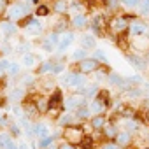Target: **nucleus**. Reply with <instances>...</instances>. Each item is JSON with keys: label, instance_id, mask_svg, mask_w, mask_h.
<instances>
[{"label": "nucleus", "instance_id": "1", "mask_svg": "<svg viewBox=\"0 0 149 149\" xmlns=\"http://www.w3.org/2000/svg\"><path fill=\"white\" fill-rule=\"evenodd\" d=\"M30 14H32V6L28 2H25V0H13L6 11V19L19 23Z\"/></svg>", "mask_w": 149, "mask_h": 149}, {"label": "nucleus", "instance_id": "2", "mask_svg": "<svg viewBox=\"0 0 149 149\" xmlns=\"http://www.w3.org/2000/svg\"><path fill=\"white\" fill-rule=\"evenodd\" d=\"M128 26H130V19H128L126 14H118V16L112 14V18L107 19V28L112 30L116 35H125V33H128Z\"/></svg>", "mask_w": 149, "mask_h": 149}, {"label": "nucleus", "instance_id": "3", "mask_svg": "<svg viewBox=\"0 0 149 149\" xmlns=\"http://www.w3.org/2000/svg\"><path fill=\"white\" fill-rule=\"evenodd\" d=\"M84 105H88V97L84 93H81V91H74L63 100V107L67 111H70V112H76L77 109H81Z\"/></svg>", "mask_w": 149, "mask_h": 149}, {"label": "nucleus", "instance_id": "4", "mask_svg": "<svg viewBox=\"0 0 149 149\" xmlns=\"http://www.w3.org/2000/svg\"><path fill=\"white\" fill-rule=\"evenodd\" d=\"M19 25L23 26V30L26 32V35H32V37H37V35H40V33L44 32L42 21H40L37 16H33V14H30V16H26L23 21H19Z\"/></svg>", "mask_w": 149, "mask_h": 149}, {"label": "nucleus", "instance_id": "5", "mask_svg": "<svg viewBox=\"0 0 149 149\" xmlns=\"http://www.w3.org/2000/svg\"><path fill=\"white\" fill-rule=\"evenodd\" d=\"M61 83L68 88H84L86 84V77H84V74L81 72H68V74H63V77H61Z\"/></svg>", "mask_w": 149, "mask_h": 149}, {"label": "nucleus", "instance_id": "6", "mask_svg": "<svg viewBox=\"0 0 149 149\" xmlns=\"http://www.w3.org/2000/svg\"><path fill=\"white\" fill-rule=\"evenodd\" d=\"M91 114H104L109 107V102H107V93L105 91H98V95L91 100V104H88Z\"/></svg>", "mask_w": 149, "mask_h": 149}, {"label": "nucleus", "instance_id": "7", "mask_svg": "<svg viewBox=\"0 0 149 149\" xmlns=\"http://www.w3.org/2000/svg\"><path fill=\"white\" fill-rule=\"evenodd\" d=\"M63 137H65V140H67L68 144L77 146V144H83V140H84V132H83V128H79V126H67L65 132H63Z\"/></svg>", "mask_w": 149, "mask_h": 149}, {"label": "nucleus", "instance_id": "8", "mask_svg": "<svg viewBox=\"0 0 149 149\" xmlns=\"http://www.w3.org/2000/svg\"><path fill=\"white\" fill-rule=\"evenodd\" d=\"M58 40H60V33H58L56 30L47 32V33L42 37V42H40L42 51H46V53H53V51L58 47Z\"/></svg>", "mask_w": 149, "mask_h": 149}, {"label": "nucleus", "instance_id": "9", "mask_svg": "<svg viewBox=\"0 0 149 149\" xmlns=\"http://www.w3.org/2000/svg\"><path fill=\"white\" fill-rule=\"evenodd\" d=\"M100 65H102V63H100L98 60H95L93 56H88V58L77 61V68H79L81 74H93V72H97V70L100 68Z\"/></svg>", "mask_w": 149, "mask_h": 149}, {"label": "nucleus", "instance_id": "10", "mask_svg": "<svg viewBox=\"0 0 149 149\" xmlns=\"http://www.w3.org/2000/svg\"><path fill=\"white\" fill-rule=\"evenodd\" d=\"M130 47H132L137 54H140V53H147V51H149V35L146 33V35L132 37V40H130Z\"/></svg>", "mask_w": 149, "mask_h": 149}, {"label": "nucleus", "instance_id": "11", "mask_svg": "<svg viewBox=\"0 0 149 149\" xmlns=\"http://www.w3.org/2000/svg\"><path fill=\"white\" fill-rule=\"evenodd\" d=\"M68 25L74 30H84L90 26V18L86 13H77V14H72V18L68 19Z\"/></svg>", "mask_w": 149, "mask_h": 149}, {"label": "nucleus", "instance_id": "12", "mask_svg": "<svg viewBox=\"0 0 149 149\" xmlns=\"http://www.w3.org/2000/svg\"><path fill=\"white\" fill-rule=\"evenodd\" d=\"M147 32H149V26H147V23H146V21H142L140 18H137V19L130 21V26H128V35L137 37V35H146Z\"/></svg>", "mask_w": 149, "mask_h": 149}, {"label": "nucleus", "instance_id": "13", "mask_svg": "<svg viewBox=\"0 0 149 149\" xmlns=\"http://www.w3.org/2000/svg\"><path fill=\"white\" fill-rule=\"evenodd\" d=\"M47 104H49L47 114H58V109L63 107V95H61V90L53 91V95L47 98Z\"/></svg>", "mask_w": 149, "mask_h": 149}, {"label": "nucleus", "instance_id": "14", "mask_svg": "<svg viewBox=\"0 0 149 149\" xmlns=\"http://www.w3.org/2000/svg\"><path fill=\"white\" fill-rule=\"evenodd\" d=\"M74 39H76L74 32H70V30L61 32V33H60V40H58V47H56V49H58V53H65V51L72 46Z\"/></svg>", "mask_w": 149, "mask_h": 149}, {"label": "nucleus", "instance_id": "15", "mask_svg": "<svg viewBox=\"0 0 149 149\" xmlns=\"http://www.w3.org/2000/svg\"><path fill=\"white\" fill-rule=\"evenodd\" d=\"M126 60H128V63L133 67V68H137V70H140V72H144L146 68H147V61H146V58L144 56H140V54H137V53H128L126 54Z\"/></svg>", "mask_w": 149, "mask_h": 149}, {"label": "nucleus", "instance_id": "16", "mask_svg": "<svg viewBox=\"0 0 149 149\" xmlns=\"http://www.w3.org/2000/svg\"><path fill=\"white\" fill-rule=\"evenodd\" d=\"M0 32H2V35H4L6 39H9V37L16 35V32H18V23L9 21V19H2V21H0Z\"/></svg>", "mask_w": 149, "mask_h": 149}, {"label": "nucleus", "instance_id": "17", "mask_svg": "<svg viewBox=\"0 0 149 149\" xmlns=\"http://www.w3.org/2000/svg\"><path fill=\"white\" fill-rule=\"evenodd\" d=\"M51 11L60 14V16H67L68 14V0H53L51 4Z\"/></svg>", "mask_w": 149, "mask_h": 149}, {"label": "nucleus", "instance_id": "18", "mask_svg": "<svg viewBox=\"0 0 149 149\" xmlns=\"http://www.w3.org/2000/svg\"><path fill=\"white\" fill-rule=\"evenodd\" d=\"M81 47H84L86 51H93L97 49V37L93 33H84L81 37Z\"/></svg>", "mask_w": 149, "mask_h": 149}, {"label": "nucleus", "instance_id": "19", "mask_svg": "<svg viewBox=\"0 0 149 149\" xmlns=\"http://www.w3.org/2000/svg\"><path fill=\"white\" fill-rule=\"evenodd\" d=\"M21 65L26 67V68H35L39 65V56L33 54V53H26L21 56Z\"/></svg>", "mask_w": 149, "mask_h": 149}, {"label": "nucleus", "instance_id": "20", "mask_svg": "<svg viewBox=\"0 0 149 149\" xmlns=\"http://www.w3.org/2000/svg\"><path fill=\"white\" fill-rule=\"evenodd\" d=\"M107 81H109L111 84H114V86L121 88V90H126V88H128V86H126V79H125V77H121L119 74H114V72H111L109 76H107Z\"/></svg>", "mask_w": 149, "mask_h": 149}, {"label": "nucleus", "instance_id": "21", "mask_svg": "<svg viewBox=\"0 0 149 149\" xmlns=\"http://www.w3.org/2000/svg\"><path fill=\"white\" fill-rule=\"evenodd\" d=\"M90 125H91L93 130H102V128L107 125L105 116H104V114H93V116L90 118Z\"/></svg>", "mask_w": 149, "mask_h": 149}, {"label": "nucleus", "instance_id": "22", "mask_svg": "<svg viewBox=\"0 0 149 149\" xmlns=\"http://www.w3.org/2000/svg\"><path fill=\"white\" fill-rule=\"evenodd\" d=\"M77 121V118H76V114H74V112H70V111H67L65 114H61L60 116V119H58V123L61 125V126H72L74 123H76Z\"/></svg>", "mask_w": 149, "mask_h": 149}, {"label": "nucleus", "instance_id": "23", "mask_svg": "<svg viewBox=\"0 0 149 149\" xmlns=\"http://www.w3.org/2000/svg\"><path fill=\"white\" fill-rule=\"evenodd\" d=\"M33 135H37L39 139L49 137V126L44 125V123H35L33 125Z\"/></svg>", "mask_w": 149, "mask_h": 149}, {"label": "nucleus", "instance_id": "24", "mask_svg": "<svg viewBox=\"0 0 149 149\" xmlns=\"http://www.w3.org/2000/svg\"><path fill=\"white\" fill-rule=\"evenodd\" d=\"M102 2V6L109 11V13H118L119 11V7H121V0H100Z\"/></svg>", "mask_w": 149, "mask_h": 149}, {"label": "nucleus", "instance_id": "25", "mask_svg": "<svg viewBox=\"0 0 149 149\" xmlns=\"http://www.w3.org/2000/svg\"><path fill=\"white\" fill-rule=\"evenodd\" d=\"M84 58H88V51H86L84 47H77V49H74V51L70 53V60H72V61H81V60H84Z\"/></svg>", "mask_w": 149, "mask_h": 149}, {"label": "nucleus", "instance_id": "26", "mask_svg": "<svg viewBox=\"0 0 149 149\" xmlns=\"http://www.w3.org/2000/svg\"><path fill=\"white\" fill-rule=\"evenodd\" d=\"M51 14V7L47 6V4H39L37 7H35V14L33 16H37V18H46V16H49Z\"/></svg>", "mask_w": 149, "mask_h": 149}, {"label": "nucleus", "instance_id": "27", "mask_svg": "<svg viewBox=\"0 0 149 149\" xmlns=\"http://www.w3.org/2000/svg\"><path fill=\"white\" fill-rule=\"evenodd\" d=\"M79 91H81V93H84V95H86L88 98H91V97L95 98V97L98 95L100 88H98L97 84H88V86H84V88H83V90H79Z\"/></svg>", "mask_w": 149, "mask_h": 149}, {"label": "nucleus", "instance_id": "28", "mask_svg": "<svg viewBox=\"0 0 149 149\" xmlns=\"http://www.w3.org/2000/svg\"><path fill=\"white\" fill-rule=\"evenodd\" d=\"M116 140H118V146H128V144H130V140H132V135H130V132L123 130V132H119V133H118Z\"/></svg>", "mask_w": 149, "mask_h": 149}, {"label": "nucleus", "instance_id": "29", "mask_svg": "<svg viewBox=\"0 0 149 149\" xmlns=\"http://www.w3.org/2000/svg\"><path fill=\"white\" fill-rule=\"evenodd\" d=\"M53 72V61H44L42 65H39V68H37V74L39 76H46V74H51Z\"/></svg>", "mask_w": 149, "mask_h": 149}, {"label": "nucleus", "instance_id": "30", "mask_svg": "<svg viewBox=\"0 0 149 149\" xmlns=\"http://www.w3.org/2000/svg\"><path fill=\"white\" fill-rule=\"evenodd\" d=\"M74 114H76V118H77V119H88V118H91V111H90V107H88V105H84V107L77 109Z\"/></svg>", "mask_w": 149, "mask_h": 149}, {"label": "nucleus", "instance_id": "31", "mask_svg": "<svg viewBox=\"0 0 149 149\" xmlns=\"http://www.w3.org/2000/svg\"><path fill=\"white\" fill-rule=\"evenodd\" d=\"M104 130H105V137H107V139H116V137H118V133H119L116 125H105V126H104Z\"/></svg>", "mask_w": 149, "mask_h": 149}, {"label": "nucleus", "instance_id": "32", "mask_svg": "<svg viewBox=\"0 0 149 149\" xmlns=\"http://www.w3.org/2000/svg\"><path fill=\"white\" fill-rule=\"evenodd\" d=\"M137 9H139V16H147L149 14V0H140Z\"/></svg>", "mask_w": 149, "mask_h": 149}, {"label": "nucleus", "instance_id": "33", "mask_svg": "<svg viewBox=\"0 0 149 149\" xmlns=\"http://www.w3.org/2000/svg\"><path fill=\"white\" fill-rule=\"evenodd\" d=\"M35 107H37V111H39V112H47V109H49L47 98H37V102H35Z\"/></svg>", "mask_w": 149, "mask_h": 149}, {"label": "nucleus", "instance_id": "34", "mask_svg": "<svg viewBox=\"0 0 149 149\" xmlns=\"http://www.w3.org/2000/svg\"><path fill=\"white\" fill-rule=\"evenodd\" d=\"M93 58L98 60L100 63H107V61H109V60H107V54H105L102 49H93Z\"/></svg>", "mask_w": 149, "mask_h": 149}, {"label": "nucleus", "instance_id": "35", "mask_svg": "<svg viewBox=\"0 0 149 149\" xmlns=\"http://www.w3.org/2000/svg\"><path fill=\"white\" fill-rule=\"evenodd\" d=\"M11 135L9 133H6V132H2V133H0V147H2V149H6L9 144H11Z\"/></svg>", "mask_w": 149, "mask_h": 149}, {"label": "nucleus", "instance_id": "36", "mask_svg": "<svg viewBox=\"0 0 149 149\" xmlns=\"http://www.w3.org/2000/svg\"><path fill=\"white\" fill-rule=\"evenodd\" d=\"M19 70H21V65H19V63H16V61H11L7 74H9V76H19Z\"/></svg>", "mask_w": 149, "mask_h": 149}, {"label": "nucleus", "instance_id": "37", "mask_svg": "<svg viewBox=\"0 0 149 149\" xmlns=\"http://www.w3.org/2000/svg\"><path fill=\"white\" fill-rule=\"evenodd\" d=\"M140 0H121V7L125 9H137Z\"/></svg>", "mask_w": 149, "mask_h": 149}, {"label": "nucleus", "instance_id": "38", "mask_svg": "<svg viewBox=\"0 0 149 149\" xmlns=\"http://www.w3.org/2000/svg\"><path fill=\"white\" fill-rule=\"evenodd\" d=\"M30 47H32V44H30V42H26V40H21V42L18 44V47H16V49H18L19 53L26 54V53H30Z\"/></svg>", "mask_w": 149, "mask_h": 149}, {"label": "nucleus", "instance_id": "39", "mask_svg": "<svg viewBox=\"0 0 149 149\" xmlns=\"http://www.w3.org/2000/svg\"><path fill=\"white\" fill-rule=\"evenodd\" d=\"M51 144H53V137L51 135L44 137V139H39V147L40 149H47V147H51Z\"/></svg>", "mask_w": 149, "mask_h": 149}, {"label": "nucleus", "instance_id": "40", "mask_svg": "<svg viewBox=\"0 0 149 149\" xmlns=\"http://www.w3.org/2000/svg\"><path fill=\"white\" fill-rule=\"evenodd\" d=\"M23 97H25V91H23V88H16V91H13V93H11V98H13L14 102L21 100Z\"/></svg>", "mask_w": 149, "mask_h": 149}, {"label": "nucleus", "instance_id": "41", "mask_svg": "<svg viewBox=\"0 0 149 149\" xmlns=\"http://www.w3.org/2000/svg\"><path fill=\"white\" fill-rule=\"evenodd\" d=\"M63 68H65L63 63H53V72H51V74H54V76H60V74L63 72Z\"/></svg>", "mask_w": 149, "mask_h": 149}, {"label": "nucleus", "instance_id": "42", "mask_svg": "<svg viewBox=\"0 0 149 149\" xmlns=\"http://www.w3.org/2000/svg\"><path fill=\"white\" fill-rule=\"evenodd\" d=\"M33 81H35V77L30 76V74H26V76L21 77V84H23V86H26V84H33Z\"/></svg>", "mask_w": 149, "mask_h": 149}, {"label": "nucleus", "instance_id": "43", "mask_svg": "<svg viewBox=\"0 0 149 149\" xmlns=\"http://www.w3.org/2000/svg\"><path fill=\"white\" fill-rule=\"evenodd\" d=\"M9 65H11V61H9L7 58H2V60H0V68H4L6 72L9 70Z\"/></svg>", "mask_w": 149, "mask_h": 149}, {"label": "nucleus", "instance_id": "44", "mask_svg": "<svg viewBox=\"0 0 149 149\" xmlns=\"http://www.w3.org/2000/svg\"><path fill=\"white\" fill-rule=\"evenodd\" d=\"M58 149H76V146H72V144H68V142L65 140V142H61V144L58 146Z\"/></svg>", "mask_w": 149, "mask_h": 149}, {"label": "nucleus", "instance_id": "45", "mask_svg": "<svg viewBox=\"0 0 149 149\" xmlns=\"http://www.w3.org/2000/svg\"><path fill=\"white\" fill-rule=\"evenodd\" d=\"M11 132H13L14 135H19V133H21V130H19L18 125H11Z\"/></svg>", "mask_w": 149, "mask_h": 149}, {"label": "nucleus", "instance_id": "46", "mask_svg": "<svg viewBox=\"0 0 149 149\" xmlns=\"http://www.w3.org/2000/svg\"><path fill=\"white\" fill-rule=\"evenodd\" d=\"M104 149H119V146L118 144H105Z\"/></svg>", "mask_w": 149, "mask_h": 149}, {"label": "nucleus", "instance_id": "47", "mask_svg": "<svg viewBox=\"0 0 149 149\" xmlns=\"http://www.w3.org/2000/svg\"><path fill=\"white\" fill-rule=\"evenodd\" d=\"M18 149H30V147H28V144H26V142H21V144L18 146Z\"/></svg>", "mask_w": 149, "mask_h": 149}, {"label": "nucleus", "instance_id": "48", "mask_svg": "<svg viewBox=\"0 0 149 149\" xmlns=\"http://www.w3.org/2000/svg\"><path fill=\"white\" fill-rule=\"evenodd\" d=\"M6 149H18V146H16V144H14V142L11 140V144H9V146H7Z\"/></svg>", "mask_w": 149, "mask_h": 149}, {"label": "nucleus", "instance_id": "49", "mask_svg": "<svg viewBox=\"0 0 149 149\" xmlns=\"http://www.w3.org/2000/svg\"><path fill=\"white\" fill-rule=\"evenodd\" d=\"M6 74H7V72H6V70H4V68H0V79H2V77H4V76H6Z\"/></svg>", "mask_w": 149, "mask_h": 149}, {"label": "nucleus", "instance_id": "50", "mask_svg": "<svg viewBox=\"0 0 149 149\" xmlns=\"http://www.w3.org/2000/svg\"><path fill=\"white\" fill-rule=\"evenodd\" d=\"M144 58H146V61L149 63V51H147V53H144Z\"/></svg>", "mask_w": 149, "mask_h": 149}, {"label": "nucleus", "instance_id": "51", "mask_svg": "<svg viewBox=\"0 0 149 149\" xmlns=\"http://www.w3.org/2000/svg\"><path fill=\"white\" fill-rule=\"evenodd\" d=\"M0 116H2V112H0Z\"/></svg>", "mask_w": 149, "mask_h": 149}, {"label": "nucleus", "instance_id": "52", "mask_svg": "<svg viewBox=\"0 0 149 149\" xmlns=\"http://www.w3.org/2000/svg\"><path fill=\"white\" fill-rule=\"evenodd\" d=\"M147 35H149V33H147Z\"/></svg>", "mask_w": 149, "mask_h": 149}]
</instances>
